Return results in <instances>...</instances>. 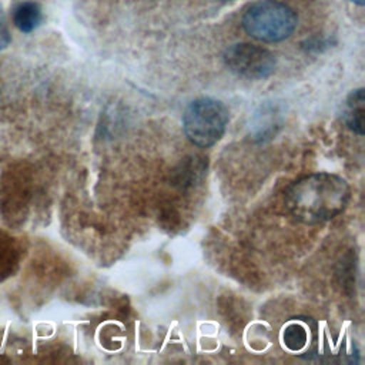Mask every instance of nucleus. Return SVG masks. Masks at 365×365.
Here are the masks:
<instances>
[{
    "instance_id": "3",
    "label": "nucleus",
    "mask_w": 365,
    "mask_h": 365,
    "mask_svg": "<svg viewBox=\"0 0 365 365\" xmlns=\"http://www.w3.org/2000/svg\"><path fill=\"white\" fill-rule=\"evenodd\" d=\"M228 108L218 100L197 98L182 114V130L185 137L198 147L214 145L225 133L228 124Z\"/></svg>"
},
{
    "instance_id": "4",
    "label": "nucleus",
    "mask_w": 365,
    "mask_h": 365,
    "mask_svg": "<svg viewBox=\"0 0 365 365\" xmlns=\"http://www.w3.org/2000/svg\"><path fill=\"white\" fill-rule=\"evenodd\" d=\"M224 63L230 71L240 77L261 80L269 77L275 70V56L259 46L238 43L224 51Z\"/></svg>"
},
{
    "instance_id": "7",
    "label": "nucleus",
    "mask_w": 365,
    "mask_h": 365,
    "mask_svg": "<svg viewBox=\"0 0 365 365\" xmlns=\"http://www.w3.org/2000/svg\"><path fill=\"white\" fill-rule=\"evenodd\" d=\"M13 20L20 31L30 33L41 23V9L34 1L20 3L13 13Z\"/></svg>"
},
{
    "instance_id": "6",
    "label": "nucleus",
    "mask_w": 365,
    "mask_h": 365,
    "mask_svg": "<svg viewBox=\"0 0 365 365\" xmlns=\"http://www.w3.org/2000/svg\"><path fill=\"white\" fill-rule=\"evenodd\" d=\"M364 113H365V94L364 88L354 90L345 100L344 123L349 130L358 135H364Z\"/></svg>"
},
{
    "instance_id": "2",
    "label": "nucleus",
    "mask_w": 365,
    "mask_h": 365,
    "mask_svg": "<svg viewBox=\"0 0 365 365\" xmlns=\"http://www.w3.org/2000/svg\"><path fill=\"white\" fill-rule=\"evenodd\" d=\"M244 30L255 40L277 43L288 38L297 27V14L277 0H258L242 14Z\"/></svg>"
},
{
    "instance_id": "1",
    "label": "nucleus",
    "mask_w": 365,
    "mask_h": 365,
    "mask_svg": "<svg viewBox=\"0 0 365 365\" xmlns=\"http://www.w3.org/2000/svg\"><path fill=\"white\" fill-rule=\"evenodd\" d=\"M351 197L345 178L331 173H315L292 182L285 191V205L299 222L314 225L341 214Z\"/></svg>"
},
{
    "instance_id": "8",
    "label": "nucleus",
    "mask_w": 365,
    "mask_h": 365,
    "mask_svg": "<svg viewBox=\"0 0 365 365\" xmlns=\"http://www.w3.org/2000/svg\"><path fill=\"white\" fill-rule=\"evenodd\" d=\"M10 41V36H9V30H7V26L4 23V19H3V13L0 10V50H3L4 47H7Z\"/></svg>"
},
{
    "instance_id": "9",
    "label": "nucleus",
    "mask_w": 365,
    "mask_h": 365,
    "mask_svg": "<svg viewBox=\"0 0 365 365\" xmlns=\"http://www.w3.org/2000/svg\"><path fill=\"white\" fill-rule=\"evenodd\" d=\"M351 1H354V3H356V4H359V6L364 4V0H351Z\"/></svg>"
},
{
    "instance_id": "5",
    "label": "nucleus",
    "mask_w": 365,
    "mask_h": 365,
    "mask_svg": "<svg viewBox=\"0 0 365 365\" xmlns=\"http://www.w3.org/2000/svg\"><path fill=\"white\" fill-rule=\"evenodd\" d=\"M317 322L309 318H294L281 331L282 345L294 354L308 355L314 345Z\"/></svg>"
}]
</instances>
